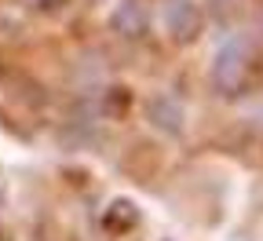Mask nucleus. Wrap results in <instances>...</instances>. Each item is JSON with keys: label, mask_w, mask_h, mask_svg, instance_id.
<instances>
[{"label": "nucleus", "mask_w": 263, "mask_h": 241, "mask_svg": "<svg viewBox=\"0 0 263 241\" xmlns=\"http://www.w3.org/2000/svg\"><path fill=\"white\" fill-rule=\"evenodd\" d=\"M252 66H256V55H252V41L245 37H230L219 55H216V66H212V81L223 95H241L249 84H252Z\"/></svg>", "instance_id": "nucleus-1"}, {"label": "nucleus", "mask_w": 263, "mask_h": 241, "mask_svg": "<svg viewBox=\"0 0 263 241\" xmlns=\"http://www.w3.org/2000/svg\"><path fill=\"white\" fill-rule=\"evenodd\" d=\"M164 26H168V33L176 41H190L201 29V15H197V8L190 0H168L164 4Z\"/></svg>", "instance_id": "nucleus-2"}, {"label": "nucleus", "mask_w": 263, "mask_h": 241, "mask_svg": "<svg viewBox=\"0 0 263 241\" xmlns=\"http://www.w3.org/2000/svg\"><path fill=\"white\" fill-rule=\"evenodd\" d=\"M146 114H150V121H154L161 132H179V128H183V114H179V106H176L172 99H154Z\"/></svg>", "instance_id": "nucleus-3"}, {"label": "nucleus", "mask_w": 263, "mask_h": 241, "mask_svg": "<svg viewBox=\"0 0 263 241\" xmlns=\"http://www.w3.org/2000/svg\"><path fill=\"white\" fill-rule=\"evenodd\" d=\"M114 26H117V29L124 33V37H143V29H146V22H143V8L136 4V0H128V4H121V11H117Z\"/></svg>", "instance_id": "nucleus-4"}, {"label": "nucleus", "mask_w": 263, "mask_h": 241, "mask_svg": "<svg viewBox=\"0 0 263 241\" xmlns=\"http://www.w3.org/2000/svg\"><path fill=\"white\" fill-rule=\"evenodd\" d=\"M136 219H139L136 209H132L128 201H117V205H114V212L106 216V227H110V230H117V227L124 230V227H136Z\"/></svg>", "instance_id": "nucleus-5"}]
</instances>
